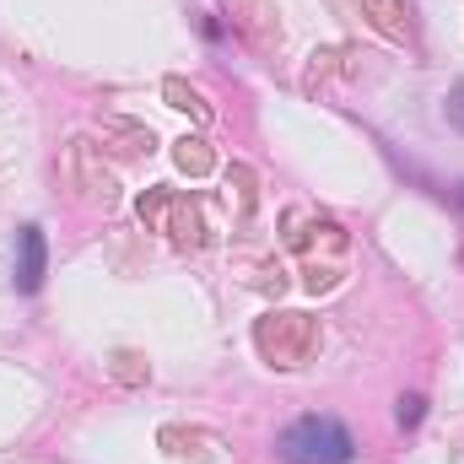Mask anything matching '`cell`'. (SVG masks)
<instances>
[{"instance_id":"5bb4252c","label":"cell","mask_w":464,"mask_h":464,"mask_svg":"<svg viewBox=\"0 0 464 464\" xmlns=\"http://www.w3.org/2000/svg\"><path fill=\"white\" fill-rule=\"evenodd\" d=\"M135 211H140V222L151 232H162V217H168V189L157 184V189H146L140 200H135Z\"/></svg>"},{"instance_id":"8992f818","label":"cell","mask_w":464,"mask_h":464,"mask_svg":"<svg viewBox=\"0 0 464 464\" xmlns=\"http://www.w3.org/2000/svg\"><path fill=\"white\" fill-rule=\"evenodd\" d=\"M16 286L22 292H38L44 286V232L38 227L16 232Z\"/></svg>"},{"instance_id":"2e32d148","label":"cell","mask_w":464,"mask_h":464,"mask_svg":"<svg viewBox=\"0 0 464 464\" xmlns=\"http://www.w3.org/2000/svg\"><path fill=\"white\" fill-rule=\"evenodd\" d=\"M248 281H254V286H265V292H286V270H281V265H259Z\"/></svg>"},{"instance_id":"5b68a950","label":"cell","mask_w":464,"mask_h":464,"mask_svg":"<svg viewBox=\"0 0 464 464\" xmlns=\"http://www.w3.org/2000/svg\"><path fill=\"white\" fill-rule=\"evenodd\" d=\"M162 232H168L173 243H184V248H200V243H206V217H200V206H195L189 195H168Z\"/></svg>"},{"instance_id":"ac0fdd59","label":"cell","mask_w":464,"mask_h":464,"mask_svg":"<svg viewBox=\"0 0 464 464\" xmlns=\"http://www.w3.org/2000/svg\"><path fill=\"white\" fill-rule=\"evenodd\" d=\"M421 421V394H405L400 400V427H416Z\"/></svg>"},{"instance_id":"4fadbf2b","label":"cell","mask_w":464,"mask_h":464,"mask_svg":"<svg viewBox=\"0 0 464 464\" xmlns=\"http://www.w3.org/2000/svg\"><path fill=\"white\" fill-rule=\"evenodd\" d=\"M227 184H237V206H243V222H248V217H254V206H259V184H254V168L232 162V168H227Z\"/></svg>"},{"instance_id":"ffe728a7","label":"cell","mask_w":464,"mask_h":464,"mask_svg":"<svg viewBox=\"0 0 464 464\" xmlns=\"http://www.w3.org/2000/svg\"><path fill=\"white\" fill-rule=\"evenodd\" d=\"M459 200H464V184H459Z\"/></svg>"},{"instance_id":"277c9868","label":"cell","mask_w":464,"mask_h":464,"mask_svg":"<svg viewBox=\"0 0 464 464\" xmlns=\"http://www.w3.org/2000/svg\"><path fill=\"white\" fill-rule=\"evenodd\" d=\"M232 22L243 27V38L254 49H276L281 44V22H276V0H232Z\"/></svg>"},{"instance_id":"ba28073f","label":"cell","mask_w":464,"mask_h":464,"mask_svg":"<svg viewBox=\"0 0 464 464\" xmlns=\"http://www.w3.org/2000/svg\"><path fill=\"white\" fill-rule=\"evenodd\" d=\"M162 98H168V109H179V114H189L195 124H200V130H206V124L217 119V109L206 103V92H200V87H189L184 76H168V82H162Z\"/></svg>"},{"instance_id":"9a60e30c","label":"cell","mask_w":464,"mask_h":464,"mask_svg":"<svg viewBox=\"0 0 464 464\" xmlns=\"http://www.w3.org/2000/svg\"><path fill=\"white\" fill-rule=\"evenodd\" d=\"M303 286H308V292H335V286H341V265H335V259H330V265L308 259V270H303Z\"/></svg>"},{"instance_id":"9c48e42d","label":"cell","mask_w":464,"mask_h":464,"mask_svg":"<svg viewBox=\"0 0 464 464\" xmlns=\"http://www.w3.org/2000/svg\"><path fill=\"white\" fill-rule=\"evenodd\" d=\"M173 168L189 173V179L217 173V151H211V140H206V135H184V140H173Z\"/></svg>"},{"instance_id":"e0dca14e","label":"cell","mask_w":464,"mask_h":464,"mask_svg":"<svg viewBox=\"0 0 464 464\" xmlns=\"http://www.w3.org/2000/svg\"><path fill=\"white\" fill-rule=\"evenodd\" d=\"M443 114H449V124L464 135V82H454V87H449V98H443Z\"/></svg>"},{"instance_id":"30bf717a","label":"cell","mask_w":464,"mask_h":464,"mask_svg":"<svg viewBox=\"0 0 464 464\" xmlns=\"http://www.w3.org/2000/svg\"><path fill=\"white\" fill-rule=\"evenodd\" d=\"M157 443H162L173 459H206V454H211V438H206V432H184V427H162Z\"/></svg>"},{"instance_id":"8fae6325","label":"cell","mask_w":464,"mask_h":464,"mask_svg":"<svg viewBox=\"0 0 464 464\" xmlns=\"http://www.w3.org/2000/svg\"><path fill=\"white\" fill-rule=\"evenodd\" d=\"M109 378L135 389V383H146V378H151V362H146L140 351H114V356H109Z\"/></svg>"},{"instance_id":"7c38bea8","label":"cell","mask_w":464,"mask_h":464,"mask_svg":"<svg viewBox=\"0 0 464 464\" xmlns=\"http://www.w3.org/2000/svg\"><path fill=\"white\" fill-rule=\"evenodd\" d=\"M103 135L124 140V151H151V146H157V135H151L146 124H135V119H103Z\"/></svg>"},{"instance_id":"d6986e66","label":"cell","mask_w":464,"mask_h":464,"mask_svg":"<svg viewBox=\"0 0 464 464\" xmlns=\"http://www.w3.org/2000/svg\"><path fill=\"white\" fill-rule=\"evenodd\" d=\"M335 60H341L335 49H319V54H314V82H319V76H330V71H335Z\"/></svg>"},{"instance_id":"3957f363","label":"cell","mask_w":464,"mask_h":464,"mask_svg":"<svg viewBox=\"0 0 464 464\" xmlns=\"http://www.w3.org/2000/svg\"><path fill=\"white\" fill-rule=\"evenodd\" d=\"M65 184H71L87 206H98V211H114V206H119L114 168L103 162V151H98L87 135H76V140L65 146Z\"/></svg>"},{"instance_id":"6da1fadb","label":"cell","mask_w":464,"mask_h":464,"mask_svg":"<svg viewBox=\"0 0 464 464\" xmlns=\"http://www.w3.org/2000/svg\"><path fill=\"white\" fill-rule=\"evenodd\" d=\"M319 319L314 314H292V308H276V314H265L259 324H254V351L270 362V367H281V372H297V367H308L314 356H319Z\"/></svg>"},{"instance_id":"52a82bcc","label":"cell","mask_w":464,"mask_h":464,"mask_svg":"<svg viewBox=\"0 0 464 464\" xmlns=\"http://www.w3.org/2000/svg\"><path fill=\"white\" fill-rule=\"evenodd\" d=\"M362 5V16L389 38V44H405L411 38V11H405V0H356Z\"/></svg>"},{"instance_id":"7a4b0ae2","label":"cell","mask_w":464,"mask_h":464,"mask_svg":"<svg viewBox=\"0 0 464 464\" xmlns=\"http://www.w3.org/2000/svg\"><path fill=\"white\" fill-rule=\"evenodd\" d=\"M356 443L335 416H303L281 432V459L286 464H351Z\"/></svg>"}]
</instances>
